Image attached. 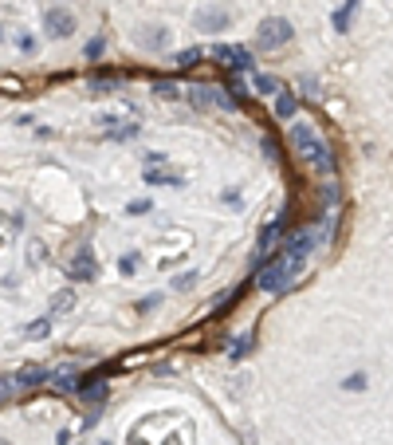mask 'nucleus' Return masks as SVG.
Instances as JSON below:
<instances>
[{"mask_svg": "<svg viewBox=\"0 0 393 445\" xmlns=\"http://www.w3.org/2000/svg\"><path fill=\"white\" fill-rule=\"evenodd\" d=\"M75 28H79V20H75L71 8H48L44 12V32H48L51 40H71Z\"/></svg>", "mask_w": 393, "mask_h": 445, "instance_id": "nucleus-4", "label": "nucleus"}, {"mask_svg": "<svg viewBox=\"0 0 393 445\" xmlns=\"http://www.w3.org/2000/svg\"><path fill=\"white\" fill-rule=\"evenodd\" d=\"M98 127H102V134H107V138H134V134H138V122L118 119V115H102V119H98Z\"/></svg>", "mask_w": 393, "mask_h": 445, "instance_id": "nucleus-9", "label": "nucleus"}, {"mask_svg": "<svg viewBox=\"0 0 393 445\" xmlns=\"http://www.w3.org/2000/svg\"><path fill=\"white\" fill-rule=\"evenodd\" d=\"M118 268H122V272H138V257H122V260H118Z\"/></svg>", "mask_w": 393, "mask_h": 445, "instance_id": "nucleus-22", "label": "nucleus"}, {"mask_svg": "<svg viewBox=\"0 0 393 445\" xmlns=\"http://www.w3.org/2000/svg\"><path fill=\"white\" fill-rule=\"evenodd\" d=\"M284 44H291V24H287L284 16H267V20L260 24V32H255V48L260 51H279Z\"/></svg>", "mask_w": 393, "mask_h": 445, "instance_id": "nucleus-3", "label": "nucleus"}, {"mask_svg": "<svg viewBox=\"0 0 393 445\" xmlns=\"http://www.w3.org/2000/svg\"><path fill=\"white\" fill-rule=\"evenodd\" d=\"M154 32H157V36H142V48H149V51L166 44V28H154Z\"/></svg>", "mask_w": 393, "mask_h": 445, "instance_id": "nucleus-19", "label": "nucleus"}, {"mask_svg": "<svg viewBox=\"0 0 393 445\" xmlns=\"http://www.w3.org/2000/svg\"><path fill=\"white\" fill-rule=\"evenodd\" d=\"M67 276L71 280H95L98 276V260H95V252H91V248H79L75 257H71Z\"/></svg>", "mask_w": 393, "mask_h": 445, "instance_id": "nucleus-7", "label": "nucleus"}, {"mask_svg": "<svg viewBox=\"0 0 393 445\" xmlns=\"http://www.w3.org/2000/svg\"><path fill=\"white\" fill-rule=\"evenodd\" d=\"M0 445H8V441H0Z\"/></svg>", "mask_w": 393, "mask_h": 445, "instance_id": "nucleus-27", "label": "nucleus"}, {"mask_svg": "<svg viewBox=\"0 0 393 445\" xmlns=\"http://www.w3.org/2000/svg\"><path fill=\"white\" fill-rule=\"evenodd\" d=\"M193 24H196L201 32H225L228 24H232V16H228L225 8H201V12L193 16Z\"/></svg>", "mask_w": 393, "mask_h": 445, "instance_id": "nucleus-8", "label": "nucleus"}, {"mask_svg": "<svg viewBox=\"0 0 393 445\" xmlns=\"http://www.w3.org/2000/svg\"><path fill=\"white\" fill-rule=\"evenodd\" d=\"M272 99H275V115H279V119H295L299 103H295V95H291V91H275Z\"/></svg>", "mask_w": 393, "mask_h": 445, "instance_id": "nucleus-10", "label": "nucleus"}, {"mask_svg": "<svg viewBox=\"0 0 393 445\" xmlns=\"http://www.w3.org/2000/svg\"><path fill=\"white\" fill-rule=\"evenodd\" d=\"M91 91H95V95H110L114 83H110V79H91Z\"/></svg>", "mask_w": 393, "mask_h": 445, "instance_id": "nucleus-20", "label": "nucleus"}, {"mask_svg": "<svg viewBox=\"0 0 393 445\" xmlns=\"http://www.w3.org/2000/svg\"><path fill=\"white\" fill-rule=\"evenodd\" d=\"M354 12H358V0H346L342 8L334 12V32H346V28H350V20H354Z\"/></svg>", "mask_w": 393, "mask_h": 445, "instance_id": "nucleus-11", "label": "nucleus"}, {"mask_svg": "<svg viewBox=\"0 0 393 445\" xmlns=\"http://www.w3.org/2000/svg\"><path fill=\"white\" fill-rule=\"evenodd\" d=\"M196 60H205V51H201V48H185V51H177V63H181V67H196Z\"/></svg>", "mask_w": 393, "mask_h": 445, "instance_id": "nucleus-16", "label": "nucleus"}, {"mask_svg": "<svg viewBox=\"0 0 393 445\" xmlns=\"http://www.w3.org/2000/svg\"><path fill=\"white\" fill-rule=\"evenodd\" d=\"M154 95H161V99H177V95H181V87H177V83H169V79H157L154 83Z\"/></svg>", "mask_w": 393, "mask_h": 445, "instance_id": "nucleus-17", "label": "nucleus"}, {"mask_svg": "<svg viewBox=\"0 0 393 445\" xmlns=\"http://www.w3.org/2000/svg\"><path fill=\"white\" fill-rule=\"evenodd\" d=\"M208 56H213V60H220L225 67H232V71H252L255 67V63H252V51L240 48V44H216Z\"/></svg>", "mask_w": 393, "mask_h": 445, "instance_id": "nucleus-6", "label": "nucleus"}, {"mask_svg": "<svg viewBox=\"0 0 393 445\" xmlns=\"http://www.w3.org/2000/svg\"><path fill=\"white\" fill-rule=\"evenodd\" d=\"M146 181H149V186H177L181 178H177V174H157V169H146Z\"/></svg>", "mask_w": 393, "mask_h": 445, "instance_id": "nucleus-18", "label": "nucleus"}, {"mask_svg": "<svg viewBox=\"0 0 393 445\" xmlns=\"http://www.w3.org/2000/svg\"><path fill=\"white\" fill-rule=\"evenodd\" d=\"M4 398H8V390H4V386H0V402H4Z\"/></svg>", "mask_w": 393, "mask_h": 445, "instance_id": "nucleus-25", "label": "nucleus"}, {"mask_svg": "<svg viewBox=\"0 0 393 445\" xmlns=\"http://www.w3.org/2000/svg\"><path fill=\"white\" fill-rule=\"evenodd\" d=\"M98 51H102V40H91V44H87V56H91V60H95Z\"/></svg>", "mask_w": 393, "mask_h": 445, "instance_id": "nucleus-24", "label": "nucleus"}, {"mask_svg": "<svg viewBox=\"0 0 393 445\" xmlns=\"http://www.w3.org/2000/svg\"><path fill=\"white\" fill-rule=\"evenodd\" d=\"M299 272H303V264H295V260H287V257H279L275 260V264H267L264 272H260V288H264V292H284L287 284H291L295 276H299Z\"/></svg>", "mask_w": 393, "mask_h": 445, "instance_id": "nucleus-2", "label": "nucleus"}, {"mask_svg": "<svg viewBox=\"0 0 393 445\" xmlns=\"http://www.w3.org/2000/svg\"><path fill=\"white\" fill-rule=\"evenodd\" d=\"M311 252H314V233H311V228H299V233H291V237L279 245V257L295 260V264H307Z\"/></svg>", "mask_w": 393, "mask_h": 445, "instance_id": "nucleus-5", "label": "nucleus"}, {"mask_svg": "<svg viewBox=\"0 0 393 445\" xmlns=\"http://www.w3.org/2000/svg\"><path fill=\"white\" fill-rule=\"evenodd\" d=\"M291 146L299 150V154H303V162H311V166L326 169V174L334 169L331 150H326V142L319 138V134H314V127H311V122H299V119L291 122Z\"/></svg>", "mask_w": 393, "mask_h": 445, "instance_id": "nucleus-1", "label": "nucleus"}, {"mask_svg": "<svg viewBox=\"0 0 393 445\" xmlns=\"http://www.w3.org/2000/svg\"><path fill=\"white\" fill-rule=\"evenodd\" d=\"M342 386H350V390H366V375H354L350 382H342Z\"/></svg>", "mask_w": 393, "mask_h": 445, "instance_id": "nucleus-23", "label": "nucleus"}, {"mask_svg": "<svg viewBox=\"0 0 393 445\" xmlns=\"http://www.w3.org/2000/svg\"><path fill=\"white\" fill-rule=\"evenodd\" d=\"M48 331H51V316H44V319H36V323L24 327V335H28V339H44Z\"/></svg>", "mask_w": 393, "mask_h": 445, "instance_id": "nucleus-15", "label": "nucleus"}, {"mask_svg": "<svg viewBox=\"0 0 393 445\" xmlns=\"http://www.w3.org/2000/svg\"><path fill=\"white\" fill-rule=\"evenodd\" d=\"M75 307V292L71 288H63V292H55L51 296V316H59V311H71Z\"/></svg>", "mask_w": 393, "mask_h": 445, "instance_id": "nucleus-12", "label": "nucleus"}, {"mask_svg": "<svg viewBox=\"0 0 393 445\" xmlns=\"http://www.w3.org/2000/svg\"><path fill=\"white\" fill-rule=\"evenodd\" d=\"M44 378H48V370H44V366H24V370L16 375V382L20 386H36V382H44Z\"/></svg>", "mask_w": 393, "mask_h": 445, "instance_id": "nucleus-13", "label": "nucleus"}, {"mask_svg": "<svg viewBox=\"0 0 393 445\" xmlns=\"http://www.w3.org/2000/svg\"><path fill=\"white\" fill-rule=\"evenodd\" d=\"M252 83H255L260 95H275V91H284V83L275 79V75H252Z\"/></svg>", "mask_w": 393, "mask_h": 445, "instance_id": "nucleus-14", "label": "nucleus"}, {"mask_svg": "<svg viewBox=\"0 0 393 445\" xmlns=\"http://www.w3.org/2000/svg\"><path fill=\"white\" fill-rule=\"evenodd\" d=\"M0 36H4V28H0Z\"/></svg>", "mask_w": 393, "mask_h": 445, "instance_id": "nucleus-26", "label": "nucleus"}, {"mask_svg": "<svg viewBox=\"0 0 393 445\" xmlns=\"http://www.w3.org/2000/svg\"><path fill=\"white\" fill-rule=\"evenodd\" d=\"M16 48H20V51H32V56H36V40H32V36H16Z\"/></svg>", "mask_w": 393, "mask_h": 445, "instance_id": "nucleus-21", "label": "nucleus"}]
</instances>
